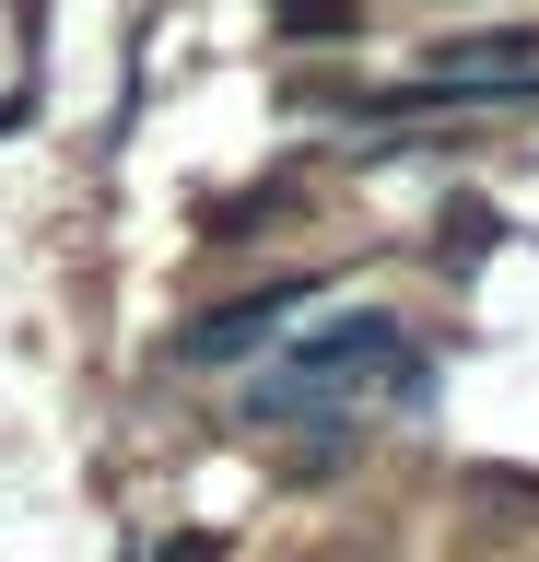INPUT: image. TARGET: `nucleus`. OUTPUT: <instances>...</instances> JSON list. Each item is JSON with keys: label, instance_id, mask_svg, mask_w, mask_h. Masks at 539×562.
<instances>
[{"label": "nucleus", "instance_id": "f257e3e1", "mask_svg": "<svg viewBox=\"0 0 539 562\" xmlns=\"http://www.w3.org/2000/svg\"><path fill=\"white\" fill-rule=\"evenodd\" d=\"M352 363H411L398 316L352 305V316H328V328H305V340L270 363V386H258V422H328V411H340V386H352Z\"/></svg>", "mask_w": 539, "mask_h": 562}, {"label": "nucleus", "instance_id": "f03ea898", "mask_svg": "<svg viewBox=\"0 0 539 562\" xmlns=\"http://www.w3.org/2000/svg\"><path fill=\"white\" fill-rule=\"evenodd\" d=\"M434 82H458V94H469V82H493V94L504 105H516V94H539V24H469V35H434Z\"/></svg>", "mask_w": 539, "mask_h": 562}, {"label": "nucleus", "instance_id": "7ed1b4c3", "mask_svg": "<svg viewBox=\"0 0 539 562\" xmlns=\"http://www.w3.org/2000/svg\"><path fill=\"white\" fill-rule=\"evenodd\" d=\"M305 305H317V281H258V293H235V305L188 316V328H177V363H235V351H258L282 316H305Z\"/></svg>", "mask_w": 539, "mask_h": 562}, {"label": "nucleus", "instance_id": "20e7f679", "mask_svg": "<svg viewBox=\"0 0 539 562\" xmlns=\"http://www.w3.org/2000/svg\"><path fill=\"white\" fill-rule=\"evenodd\" d=\"M282 211H293V188H258V200H212V211H200V235H223V246H235V235H270Z\"/></svg>", "mask_w": 539, "mask_h": 562}, {"label": "nucleus", "instance_id": "39448f33", "mask_svg": "<svg viewBox=\"0 0 539 562\" xmlns=\"http://www.w3.org/2000/svg\"><path fill=\"white\" fill-rule=\"evenodd\" d=\"M153 562H223V539H200V527H188V539H165Z\"/></svg>", "mask_w": 539, "mask_h": 562}]
</instances>
